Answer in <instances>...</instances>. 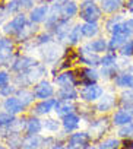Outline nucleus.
<instances>
[{
  "instance_id": "nucleus-1",
  "label": "nucleus",
  "mask_w": 133,
  "mask_h": 149,
  "mask_svg": "<svg viewBox=\"0 0 133 149\" xmlns=\"http://www.w3.org/2000/svg\"><path fill=\"white\" fill-rule=\"evenodd\" d=\"M102 10L95 3V0H84L79 8V16L85 22H98L101 19Z\"/></svg>"
},
{
  "instance_id": "nucleus-2",
  "label": "nucleus",
  "mask_w": 133,
  "mask_h": 149,
  "mask_svg": "<svg viewBox=\"0 0 133 149\" xmlns=\"http://www.w3.org/2000/svg\"><path fill=\"white\" fill-rule=\"evenodd\" d=\"M111 126H113L111 117L104 116V117L94 118L92 123L89 124V130H88V133H89V136H91V140H92V142H94V140H98V142H100V140L102 139V136L110 130Z\"/></svg>"
},
{
  "instance_id": "nucleus-3",
  "label": "nucleus",
  "mask_w": 133,
  "mask_h": 149,
  "mask_svg": "<svg viewBox=\"0 0 133 149\" xmlns=\"http://www.w3.org/2000/svg\"><path fill=\"white\" fill-rule=\"evenodd\" d=\"M91 136L85 130H76L70 133L66 140V146L68 149H85L86 146L91 145Z\"/></svg>"
},
{
  "instance_id": "nucleus-4",
  "label": "nucleus",
  "mask_w": 133,
  "mask_h": 149,
  "mask_svg": "<svg viewBox=\"0 0 133 149\" xmlns=\"http://www.w3.org/2000/svg\"><path fill=\"white\" fill-rule=\"evenodd\" d=\"M104 95V88L100 84H91V85H85L79 89V98L88 104L98 101L101 97Z\"/></svg>"
},
{
  "instance_id": "nucleus-5",
  "label": "nucleus",
  "mask_w": 133,
  "mask_h": 149,
  "mask_svg": "<svg viewBox=\"0 0 133 149\" xmlns=\"http://www.w3.org/2000/svg\"><path fill=\"white\" fill-rule=\"evenodd\" d=\"M32 91H34L35 98L40 100V101L53 98V97L56 95V88H54V85H53L51 82L45 81V79H42V81H40L38 84H35Z\"/></svg>"
},
{
  "instance_id": "nucleus-6",
  "label": "nucleus",
  "mask_w": 133,
  "mask_h": 149,
  "mask_svg": "<svg viewBox=\"0 0 133 149\" xmlns=\"http://www.w3.org/2000/svg\"><path fill=\"white\" fill-rule=\"evenodd\" d=\"M28 24V19H26V15L24 13H18L12 21H9L5 26H3V32L6 35H18Z\"/></svg>"
},
{
  "instance_id": "nucleus-7",
  "label": "nucleus",
  "mask_w": 133,
  "mask_h": 149,
  "mask_svg": "<svg viewBox=\"0 0 133 149\" xmlns=\"http://www.w3.org/2000/svg\"><path fill=\"white\" fill-rule=\"evenodd\" d=\"M117 105H118V98H117L114 94H111V92H108V94L104 92V95L97 101V107H95V108H97L98 113L107 114V113L113 111Z\"/></svg>"
},
{
  "instance_id": "nucleus-8",
  "label": "nucleus",
  "mask_w": 133,
  "mask_h": 149,
  "mask_svg": "<svg viewBox=\"0 0 133 149\" xmlns=\"http://www.w3.org/2000/svg\"><path fill=\"white\" fill-rule=\"evenodd\" d=\"M13 41L8 37H0V66L12 63Z\"/></svg>"
},
{
  "instance_id": "nucleus-9",
  "label": "nucleus",
  "mask_w": 133,
  "mask_h": 149,
  "mask_svg": "<svg viewBox=\"0 0 133 149\" xmlns=\"http://www.w3.org/2000/svg\"><path fill=\"white\" fill-rule=\"evenodd\" d=\"M78 56H79L81 63L86 64L88 67H97V66H101V56L97 54V53H92L86 45H82V47L79 48Z\"/></svg>"
},
{
  "instance_id": "nucleus-10",
  "label": "nucleus",
  "mask_w": 133,
  "mask_h": 149,
  "mask_svg": "<svg viewBox=\"0 0 133 149\" xmlns=\"http://www.w3.org/2000/svg\"><path fill=\"white\" fill-rule=\"evenodd\" d=\"M35 64H38V61L34 60L32 57H29V56H19V57H16V58L12 60L10 70L12 72H16V73H24V72H28Z\"/></svg>"
},
{
  "instance_id": "nucleus-11",
  "label": "nucleus",
  "mask_w": 133,
  "mask_h": 149,
  "mask_svg": "<svg viewBox=\"0 0 133 149\" xmlns=\"http://www.w3.org/2000/svg\"><path fill=\"white\" fill-rule=\"evenodd\" d=\"M56 104H57V98L42 100V101H40L38 104H35V105L32 107V114H34V116H37V117L47 116V114H50L51 111H54Z\"/></svg>"
},
{
  "instance_id": "nucleus-12",
  "label": "nucleus",
  "mask_w": 133,
  "mask_h": 149,
  "mask_svg": "<svg viewBox=\"0 0 133 149\" xmlns=\"http://www.w3.org/2000/svg\"><path fill=\"white\" fill-rule=\"evenodd\" d=\"M133 121V116L126 110V108H121V107H118L113 114H111V123H113V126L114 127H123V126H126V124H129V123H132Z\"/></svg>"
},
{
  "instance_id": "nucleus-13",
  "label": "nucleus",
  "mask_w": 133,
  "mask_h": 149,
  "mask_svg": "<svg viewBox=\"0 0 133 149\" xmlns=\"http://www.w3.org/2000/svg\"><path fill=\"white\" fill-rule=\"evenodd\" d=\"M81 126V116L76 113H72L69 116H64L61 118V129L66 134H70L73 132H76Z\"/></svg>"
},
{
  "instance_id": "nucleus-14",
  "label": "nucleus",
  "mask_w": 133,
  "mask_h": 149,
  "mask_svg": "<svg viewBox=\"0 0 133 149\" xmlns=\"http://www.w3.org/2000/svg\"><path fill=\"white\" fill-rule=\"evenodd\" d=\"M2 108H3V111L10 113L13 116H18V114L24 113V110H25L24 104L19 101V98L16 95H12L9 98H5V101L2 102Z\"/></svg>"
},
{
  "instance_id": "nucleus-15",
  "label": "nucleus",
  "mask_w": 133,
  "mask_h": 149,
  "mask_svg": "<svg viewBox=\"0 0 133 149\" xmlns=\"http://www.w3.org/2000/svg\"><path fill=\"white\" fill-rule=\"evenodd\" d=\"M113 84L118 89H133V73L129 70H121L113 79Z\"/></svg>"
},
{
  "instance_id": "nucleus-16",
  "label": "nucleus",
  "mask_w": 133,
  "mask_h": 149,
  "mask_svg": "<svg viewBox=\"0 0 133 149\" xmlns=\"http://www.w3.org/2000/svg\"><path fill=\"white\" fill-rule=\"evenodd\" d=\"M100 78H101L100 70H97L95 67H85L81 70V79L78 81V84H81L82 86L91 85V84H98Z\"/></svg>"
},
{
  "instance_id": "nucleus-17",
  "label": "nucleus",
  "mask_w": 133,
  "mask_h": 149,
  "mask_svg": "<svg viewBox=\"0 0 133 149\" xmlns=\"http://www.w3.org/2000/svg\"><path fill=\"white\" fill-rule=\"evenodd\" d=\"M24 73H25V76H26L29 85H32V84L35 85V84H38L40 81H42L44 74L47 73V69H45V64H44V63H38V64H35L34 67H31L28 72H24Z\"/></svg>"
},
{
  "instance_id": "nucleus-18",
  "label": "nucleus",
  "mask_w": 133,
  "mask_h": 149,
  "mask_svg": "<svg viewBox=\"0 0 133 149\" xmlns=\"http://www.w3.org/2000/svg\"><path fill=\"white\" fill-rule=\"evenodd\" d=\"M56 98L60 101H76L79 98V91L75 88V85L60 86L56 91Z\"/></svg>"
},
{
  "instance_id": "nucleus-19",
  "label": "nucleus",
  "mask_w": 133,
  "mask_h": 149,
  "mask_svg": "<svg viewBox=\"0 0 133 149\" xmlns=\"http://www.w3.org/2000/svg\"><path fill=\"white\" fill-rule=\"evenodd\" d=\"M54 84L60 88V86H66V85H78V79L76 74L72 70H64V72H58L54 76Z\"/></svg>"
},
{
  "instance_id": "nucleus-20",
  "label": "nucleus",
  "mask_w": 133,
  "mask_h": 149,
  "mask_svg": "<svg viewBox=\"0 0 133 149\" xmlns=\"http://www.w3.org/2000/svg\"><path fill=\"white\" fill-rule=\"evenodd\" d=\"M54 111L60 118H63L64 116L76 113V104H75V101H60V100H57Z\"/></svg>"
},
{
  "instance_id": "nucleus-21",
  "label": "nucleus",
  "mask_w": 133,
  "mask_h": 149,
  "mask_svg": "<svg viewBox=\"0 0 133 149\" xmlns=\"http://www.w3.org/2000/svg\"><path fill=\"white\" fill-rule=\"evenodd\" d=\"M42 130H44V126H42V120H40V117H37L34 114L26 117L25 134H40Z\"/></svg>"
},
{
  "instance_id": "nucleus-22",
  "label": "nucleus",
  "mask_w": 133,
  "mask_h": 149,
  "mask_svg": "<svg viewBox=\"0 0 133 149\" xmlns=\"http://www.w3.org/2000/svg\"><path fill=\"white\" fill-rule=\"evenodd\" d=\"M47 16H48V6L47 5H41V6H37V8L31 9L29 21L32 24H41V22H45Z\"/></svg>"
},
{
  "instance_id": "nucleus-23",
  "label": "nucleus",
  "mask_w": 133,
  "mask_h": 149,
  "mask_svg": "<svg viewBox=\"0 0 133 149\" xmlns=\"http://www.w3.org/2000/svg\"><path fill=\"white\" fill-rule=\"evenodd\" d=\"M42 139L41 134H24L22 149H41Z\"/></svg>"
},
{
  "instance_id": "nucleus-24",
  "label": "nucleus",
  "mask_w": 133,
  "mask_h": 149,
  "mask_svg": "<svg viewBox=\"0 0 133 149\" xmlns=\"http://www.w3.org/2000/svg\"><path fill=\"white\" fill-rule=\"evenodd\" d=\"M97 146H98V149H121L123 140L118 136H110V137L101 139Z\"/></svg>"
},
{
  "instance_id": "nucleus-25",
  "label": "nucleus",
  "mask_w": 133,
  "mask_h": 149,
  "mask_svg": "<svg viewBox=\"0 0 133 149\" xmlns=\"http://www.w3.org/2000/svg\"><path fill=\"white\" fill-rule=\"evenodd\" d=\"M92 53H97V54H105L108 51V40H104V38H97V40H92L89 41L88 44H85Z\"/></svg>"
},
{
  "instance_id": "nucleus-26",
  "label": "nucleus",
  "mask_w": 133,
  "mask_h": 149,
  "mask_svg": "<svg viewBox=\"0 0 133 149\" xmlns=\"http://www.w3.org/2000/svg\"><path fill=\"white\" fill-rule=\"evenodd\" d=\"M25 129H26V117H16L13 123L8 127L6 137L9 134H22L25 133Z\"/></svg>"
},
{
  "instance_id": "nucleus-27",
  "label": "nucleus",
  "mask_w": 133,
  "mask_h": 149,
  "mask_svg": "<svg viewBox=\"0 0 133 149\" xmlns=\"http://www.w3.org/2000/svg\"><path fill=\"white\" fill-rule=\"evenodd\" d=\"M120 72H121V66L118 63L113 64V66H101V69H100L101 78L105 79V81H113Z\"/></svg>"
},
{
  "instance_id": "nucleus-28",
  "label": "nucleus",
  "mask_w": 133,
  "mask_h": 149,
  "mask_svg": "<svg viewBox=\"0 0 133 149\" xmlns=\"http://www.w3.org/2000/svg\"><path fill=\"white\" fill-rule=\"evenodd\" d=\"M60 13H61L63 18L70 19L76 13H79V8H78V5L75 2H69V0H66V2H63L60 5Z\"/></svg>"
},
{
  "instance_id": "nucleus-29",
  "label": "nucleus",
  "mask_w": 133,
  "mask_h": 149,
  "mask_svg": "<svg viewBox=\"0 0 133 149\" xmlns=\"http://www.w3.org/2000/svg\"><path fill=\"white\" fill-rule=\"evenodd\" d=\"M16 97L19 98V101L24 104L25 108H26V107H31L32 102L37 100L35 95H34V91H31V89H28V88H19L18 92H16Z\"/></svg>"
},
{
  "instance_id": "nucleus-30",
  "label": "nucleus",
  "mask_w": 133,
  "mask_h": 149,
  "mask_svg": "<svg viewBox=\"0 0 133 149\" xmlns=\"http://www.w3.org/2000/svg\"><path fill=\"white\" fill-rule=\"evenodd\" d=\"M100 8L104 13H116L123 8V0H101Z\"/></svg>"
},
{
  "instance_id": "nucleus-31",
  "label": "nucleus",
  "mask_w": 133,
  "mask_h": 149,
  "mask_svg": "<svg viewBox=\"0 0 133 149\" xmlns=\"http://www.w3.org/2000/svg\"><path fill=\"white\" fill-rule=\"evenodd\" d=\"M127 40H129V38L124 37V35L111 34V38L108 40V51H118Z\"/></svg>"
},
{
  "instance_id": "nucleus-32",
  "label": "nucleus",
  "mask_w": 133,
  "mask_h": 149,
  "mask_svg": "<svg viewBox=\"0 0 133 149\" xmlns=\"http://www.w3.org/2000/svg\"><path fill=\"white\" fill-rule=\"evenodd\" d=\"M37 32V26H35V24H32L31 21L26 24V26L16 35V41H28V40H31L32 38V35Z\"/></svg>"
},
{
  "instance_id": "nucleus-33",
  "label": "nucleus",
  "mask_w": 133,
  "mask_h": 149,
  "mask_svg": "<svg viewBox=\"0 0 133 149\" xmlns=\"http://www.w3.org/2000/svg\"><path fill=\"white\" fill-rule=\"evenodd\" d=\"M60 54L61 53H60V48L57 45H47L45 51L42 53L44 61H47V63H56L57 58L60 57Z\"/></svg>"
},
{
  "instance_id": "nucleus-34",
  "label": "nucleus",
  "mask_w": 133,
  "mask_h": 149,
  "mask_svg": "<svg viewBox=\"0 0 133 149\" xmlns=\"http://www.w3.org/2000/svg\"><path fill=\"white\" fill-rule=\"evenodd\" d=\"M100 32V26L98 22H85L82 24V35L86 38H94L97 37Z\"/></svg>"
},
{
  "instance_id": "nucleus-35",
  "label": "nucleus",
  "mask_w": 133,
  "mask_h": 149,
  "mask_svg": "<svg viewBox=\"0 0 133 149\" xmlns=\"http://www.w3.org/2000/svg\"><path fill=\"white\" fill-rule=\"evenodd\" d=\"M118 98V107L124 108L130 104H133V89H121Z\"/></svg>"
},
{
  "instance_id": "nucleus-36",
  "label": "nucleus",
  "mask_w": 133,
  "mask_h": 149,
  "mask_svg": "<svg viewBox=\"0 0 133 149\" xmlns=\"http://www.w3.org/2000/svg\"><path fill=\"white\" fill-rule=\"evenodd\" d=\"M22 134H9L8 137H5V142L9 149H22Z\"/></svg>"
},
{
  "instance_id": "nucleus-37",
  "label": "nucleus",
  "mask_w": 133,
  "mask_h": 149,
  "mask_svg": "<svg viewBox=\"0 0 133 149\" xmlns=\"http://www.w3.org/2000/svg\"><path fill=\"white\" fill-rule=\"evenodd\" d=\"M82 37H84V35H82V25H75V26L70 29V32H69L68 42H69L70 45H75V44H78V42L81 41Z\"/></svg>"
},
{
  "instance_id": "nucleus-38",
  "label": "nucleus",
  "mask_w": 133,
  "mask_h": 149,
  "mask_svg": "<svg viewBox=\"0 0 133 149\" xmlns=\"http://www.w3.org/2000/svg\"><path fill=\"white\" fill-rule=\"evenodd\" d=\"M118 63V56L116 51H107L101 56V66H113Z\"/></svg>"
},
{
  "instance_id": "nucleus-39",
  "label": "nucleus",
  "mask_w": 133,
  "mask_h": 149,
  "mask_svg": "<svg viewBox=\"0 0 133 149\" xmlns=\"http://www.w3.org/2000/svg\"><path fill=\"white\" fill-rule=\"evenodd\" d=\"M42 126H44V130H47L50 133H57L61 127V121H58L56 118H45L42 121Z\"/></svg>"
},
{
  "instance_id": "nucleus-40",
  "label": "nucleus",
  "mask_w": 133,
  "mask_h": 149,
  "mask_svg": "<svg viewBox=\"0 0 133 149\" xmlns=\"http://www.w3.org/2000/svg\"><path fill=\"white\" fill-rule=\"evenodd\" d=\"M117 136L123 140V139H133V121L123 126V127H118L117 129Z\"/></svg>"
},
{
  "instance_id": "nucleus-41",
  "label": "nucleus",
  "mask_w": 133,
  "mask_h": 149,
  "mask_svg": "<svg viewBox=\"0 0 133 149\" xmlns=\"http://www.w3.org/2000/svg\"><path fill=\"white\" fill-rule=\"evenodd\" d=\"M118 54L124 58H129V57H133V38H129L123 47L118 50Z\"/></svg>"
},
{
  "instance_id": "nucleus-42",
  "label": "nucleus",
  "mask_w": 133,
  "mask_h": 149,
  "mask_svg": "<svg viewBox=\"0 0 133 149\" xmlns=\"http://www.w3.org/2000/svg\"><path fill=\"white\" fill-rule=\"evenodd\" d=\"M18 86H15V85H5V86H2L0 88V97L2 98H9V97H12V95H16V92H18Z\"/></svg>"
},
{
  "instance_id": "nucleus-43",
  "label": "nucleus",
  "mask_w": 133,
  "mask_h": 149,
  "mask_svg": "<svg viewBox=\"0 0 133 149\" xmlns=\"http://www.w3.org/2000/svg\"><path fill=\"white\" fill-rule=\"evenodd\" d=\"M50 41H51V34L44 32V34H41V35L35 37V38L32 40V44H34L35 47H38V45H47Z\"/></svg>"
},
{
  "instance_id": "nucleus-44",
  "label": "nucleus",
  "mask_w": 133,
  "mask_h": 149,
  "mask_svg": "<svg viewBox=\"0 0 133 149\" xmlns=\"http://www.w3.org/2000/svg\"><path fill=\"white\" fill-rule=\"evenodd\" d=\"M6 8V13L8 15H13V13H18L21 10V5H19V0H10L9 3L5 5Z\"/></svg>"
},
{
  "instance_id": "nucleus-45",
  "label": "nucleus",
  "mask_w": 133,
  "mask_h": 149,
  "mask_svg": "<svg viewBox=\"0 0 133 149\" xmlns=\"http://www.w3.org/2000/svg\"><path fill=\"white\" fill-rule=\"evenodd\" d=\"M121 21H124L121 15H114V16H111V18H110V19H107V22H105V29L111 32V29H113L117 24H120Z\"/></svg>"
},
{
  "instance_id": "nucleus-46",
  "label": "nucleus",
  "mask_w": 133,
  "mask_h": 149,
  "mask_svg": "<svg viewBox=\"0 0 133 149\" xmlns=\"http://www.w3.org/2000/svg\"><path fill=\"white\" fill-rule=\"evenodd\" d=\"M10 84V74L8 70H0V88Z\"/></svg>"
},
{
  "instance_id": "nucleus-47",
  "label": "nucleus",
  "mask_w": 133,
  "mask_h": 149,
  "mask_svg": "<svg viewBox=\"0 0 133 149\" xmlns=\"http://www.w3.org/2000/svg\"><path fill=\"white\" fill-rule=\"evenodd\" d=\"M19 5H21V9H32L34 0H19Z\"/></svg>"
},
{
  "instance_id": "nucleus-48",
  "label": "nucleus",
  "mask_w": 133,
  "mask_h": 149,
  "mask_svg": "<svg viewBox=\"0 0 133 149\" xmlns=\"http://www.w3.org/2000/svg\"><path fill=\"white\" fill-rule=\"evenodd\" d=\"M50 149H68V146H66V143H61V142H57L56 145H53Z\"/></svg>"
},
{
  "instance_id": "nucleus-49",
  "label": "nucleus",
  "mask_w": 133,
  "mask_h": 149,
  "mask_svg": "<svg viewBox=\"0 0 133 149\" xmlns=\"http://www.w3.org/2000/svg\"><path fill=\"white\" fill-rule=\"evenodd\" d=\"M5 15H8V13H6V8H5V6H0V19H2Z\"/></svg>"
},
{
  "instance_id": "nucleus-50",
  "label": "nucleus",
  "mask_w": 133,
  "mask_h": 149,
  "mask_svg": "<svg viewBox=\"0 0 133 149\" xmlns=\"http://www.w3.org/2000/svg\"><path fill=\"white\" fill-rule=\"evenodd\" d=\"M126 22H127L129 28H130V29H132V32H133V18H129V19H127Z\"/></svg>"
},
{
  "instance_id": "nucleus-51",
  "label": "nucleus",
  "mask_w": 133,
  "mask_h": 149,
  "mask_svg": "<svg viewBox=\"0 0 133 149\" xmlns=\"http://www.w3.org/2000/svg\"><path fill=\"white\" fill-rule=\"evenodd\" d=\"M124 108H126V110H127L132 116H133V104H130V105H127V107H124Z\"/></svg>"
},
{
  "instance_id": "nucleus-52",
  "label": "nucleus",
  "mask_w": 133,
  "mask_h": 149,
  "mask_svg": "<svg viewBox=\"0 0 133 149\" xmlns=\"http://www.w3.org/2000/svg\"><path fill=\"white\" fill-rule=\"evenodd\" d=\"M126 6H127V9H129V10H130V9H133V0H127V5H126Z\"/></svg>"
},
{
  "instance_id": "nucleus-53",
  "label": "nucleus",
  "mask_w": 133,
  "mask_h": 149,
  "mask_svg": "<svg viewBox=\"0 0 133 149\" xmlns=\"http://www.w3.org/2000/svg\"><path fill=\"white\" fill-rule=\"evenodd\" d=\"M85 149H98V146H95V145H89V146H86Z\"/></svg>"
},
{
  "instance_id": "nucleus-54",
  "label": "nucleus",
  "mask_w": 133,
  "mask_h": 149,
  "mask_svg": "<svg viewBox=\"0 0 133 149\" xmlns=\"http://www.w3.org/2000/svg\"><path fill=\"white\" fill-rule=\"evenodd\" d=\"M129 72H132V73H133V63L129 66Z\"/></svg>"
},
{
  "instance_id": "nucleus-55",
  "label": "nucleus",
  "mask_w": 133,
  "mask_h": 149,
  "mask_svg": "<svg viewBox=\"0 0 133 149\" xmlns=\"http://www.w3.org/2000/svg\"><path fill=\"white\" fill-rule=\"evenodd\" d=\"M0 149H9L8 146H5V145H0Z\"/></svg>"
},
{
  "instance_id": "nucleus-56",
  "label": "nucleus",
  "mask_w": 133,
  "mask_h": 149,
  "mask_svg": "<svg viewBox=\"0 0 133 149\" xmlns=\"http://www.w3.org/2000/svg\"><path fill=\"white\" fill-rule=\"evenodd\" d=\"M130 12H132V13H133V9H130Z\"/></svg>"
}]
</instances>
